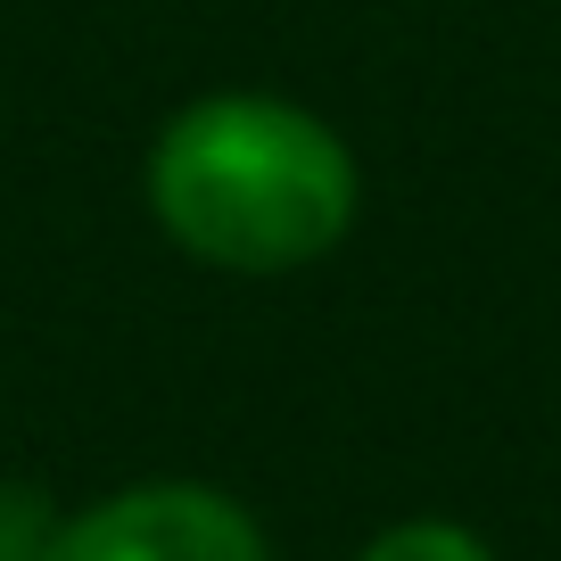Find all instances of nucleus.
I'll return each mask as SVG.
<instances>
[{
  "mask_svg": "<svg viewBox=\"0 0 561 561\" xmlns=\"http://www.w3.org/2000/svg\"><path fill=\"white\" fill-rule=\"evenodd\" d=\"M149 198L191 256L231 273H289L339 248L355 215V165L306 107L224 91L165 124Z\"/></svg>",
  "mask_w": 561,
  "mask_h": 561,
  "instance_id": "1",
  "label": "nucleus"
},
{
  "mask_svg": "<svg viewBox=\"0 0 561 561\" xmlns=\"http://www.w3.org/2000/svg\"><path fill=\"white\" fill-rule=\"evenodd\" d=\"M42 561H264V537L240 504L207 488H133L58 528Z\"/></svg>",
  "mask_w": 561,
  "mask_h": 561,
  "instance_id": "2",
  "label": "nucleus"
},
{
  "mask_svg": "<svg viewBox=\"0 0 561 561\" xmlns=\"http://www.w3.org/2000/svg\"><path fill=\"white\" fill-rule=\"evenodd\" d=\"M364 561H488V545L446 528V520H413V528H388Z\"/></svg>",
  "mask_w": 561,
  "mask_h": 561,
  "instance_id": "3",
  "label": "nucleus"
}]
</instances>
